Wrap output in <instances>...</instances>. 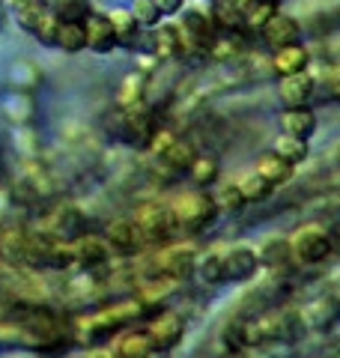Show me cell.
Wrapping results in <instances>:
<instances>
[{"label": "cell", "mask_w": 340, "mask_h": 358, "mask_svg": "<svg viewBox=\"0 0 340 358\" xmlns=\"http://www.w3.org/2000/svg\"><path fill=\"white\" fill-rule=\"evenodd\" d=\"M179 30H183V42H185V54L188 57H209L212 42L218 39V24H215L212 15V3H185L183 13H179ZM183 54V57H185Z\"/></svg>", "instance_id": "1"}, {"label": "cell", "mask_w": 340, "mask_h": 358, "mask_svg": "<svg viewBox=\"0 0 340 358\" xmlns=\"http://www.w3.org/2000/svg\"><path fill=\"white\" fill-rule=\"evenodd\" d=\"M194 266H197V251L191 245H162V251H155L146 260V281H153V278L185 281L188 275H194Z\"/></svg>", "instance_id": "2"}, {"label": "cell", "mask_w": 340, "mask_h": 358, "mask_svg": "<svg viewBox=\"0 0 340 358\" xmlns=\"http://www.w3.org/2000/svg\"><path fill=\"white\" fill-rule=\"evenodd\" d=\"M170 209H173V215H176L179 230H191V233L206 230L209 224L215 221V215H218V206H215L212 194L200 192V188L179 194L173 203H170Z\"/></svg>", "instance_id": "3"}, {"label": "cell", "mask_w": 340, "mask_h": 358, "mask_svg": "<svg viewBox=\"0 0 340 358\" xmlns=\"http://www.w3.org/2000/svg\"><path fill=\"white\" fill-rule=\"evenodd\" d=\"M292 260L302 266H320L332 257V230L323 224H304L290 236Z\"/></svg>", "instance_id": "4"}, {"label": "cell", "mask_w": 340, "mask_h": 358, "mask_svg": "<svg viewBox=\"0 0 340 358\" xmlns=\"http://www.w3.org/2000/svg\"><path fill=\"white\" fill-rule=\"evenodd\" d=\"M134 221H138L143 245H170L179 230L170 203H146L138 215H134Z\"/></svg>", "instance_id": "5"}, {"label": "cell", "mask_w": 340, "mask_h": 358, "mask_svg": "<svg viewBox=\"0 0 340 358\" xmlns=\"http://www.w3.org/2000/svg\"><path fill=\"white\" fill-rule=\"evenodd\" d=\"M150 331V338L155 343V352H167L173 350V346L183 343L185 338V317L176 310H162L158 317H153V322L146 326Z\"/></svg>", "instance_id": "6"}, {"label": "cell", "mask_w": 340, "mask_h": 358, "mask_svg": "<svg viewBox=\"0 0 340 358\" xmlns=\"http://www.w3.org/2000/svg\"><path fill=\"white\" fill-rule=\"evenodd\" d=\"M260 272V254L251 245H233L224 251V278L233 284L254 281Z\"/></svg>", "instance_id": "7"}, {"label": "cell", "mask_w": 340, "mask_h": 358, "mask_svg": "<svg viewBox=\"0 0 340 358\" xmlns=\"http://www.w3.org/2000/svg\"><path fill=\"white\" fill-rule=\"evenodd\" d=\"M313 93H316V78L311 72L287 75L278 84V99L283 108H308Z\"/></svg>", "instance_id": "8"}, {"label": "cell", "mask_w": 340, "mask_h": 358, "mask_svg": "<svg viewBox=\"0 0 340 358\" xmlns=\"http://www.w3.org/2000/svg\"><path fill=\"white\" fill-rule=\"evenodd\" d=\"M260 33H263V42L269 45L271 51H281V48H287V45H299L302 42V24L287 13H275L271 21Z\"/></svg>", "instance_id": "9"}, {"label": "cell", "mask_w": 340, "mask_h": 358, "mask_svg": "<svg viewBox=\"0 0 340 358\" xmlns=\"http://www.w3.org/2000/svg\"><path fill=\"white\" fill-rule=\"evenodd\" d=\"M150 51H153L155 60H179L183 57L185 42H183V30H179V24H158V27H153Z\"/></svg>", "instance_id": "10"}, {"label": "cell", "mask_w": 340, "mask_h": 358, "mask_svg": "<svg viewBox=\"0 0 340 358\" xmlns=\"http://www.w3.org/2000/svg\"><path fill=\"white\" fill-rule=\"evenodd\" d=\"M105 239H108L113 254H134L143 245L141 230H138V221H134V218H117V221H111L108 230H105Z\"/></svg>", "instance_id": "11"}, {"label": "cell", "mask_w": 340, "mask_h": 358, "mask_svg": "<svg viewBox=\"0 0 340 358\" xmlns=\"http://www.w3.org/2000/svg\"><path fill=\"white\" fill-rule=\"evenodd\" d=\"M84 30H87V48L93 54H111L117 45V33H113V24L105 13H93L84 21Z\"/></svg>", "instance_id": "12"}, {"label": "cell", "mask_w": 340, "mask_h": 358, "mask_svg": "<svg viewBox=\"0 0 340 358\" xmlns=\"http://www.w3.org/2000/svg\"><path fill=\"white\" fill-rule=\"evenodd\" d=\"M111 245L105 236H78L72 242V260L75 266H81V268H96L101 263H108V257H111Z\"/></svg>", "instance_id": "13"}, {"label": "cell", "mask_w": 340, "mask_h": 358, "mask_svg": "<svg viewBox=\"0 0 340 358\" xmlns=\"http://www.w3.org/2000/svg\"><path fill=\"white\" fill-rule=\"evenodd\" d=\"M302 322L304 329H332L340 317V301L334 296H320L302 308Z\"/></svg>", "instance_id": "14"}, {"label": "cell", "mask_w": 340, "mask_h": 358, "mask_svg": "<svg viewBox=\"0 0 340 358\" xmlns=\"http://www.w3.org/2000/svg\"><path fill=\"white\" fill-rule=\"evenodd\" d=\"M111 352H113V358H153L155 343L146 329H129L113 341Z\"/></svg>", "instance_id": "15"}, {"label": "cell", "mask_w": 340, "mask_h": 358, "mask_svg": "<svg viewBox=\"0 0 340 358\" xmlns=\"http://www.w3.org/2000/svg\"><path fill=\"white\" fill-rule=\"evenodd\" d=\"M311 69V51L304 45H287L271 54V72L278 78H287V75H299V72H308Z\"/></svg>", "instance_id": "16"}, {"label": "cell", "mask_w": 340, "mask_h": 358, "mask_svg": "<svg viewBox=\"0 0 340 358\" xmlns=\"http://www.w3.org/2000/svg\"><path fill=\"white\" fill-rule=\"evenodd\" d=\"M155 159L162 162V167H167L170 173H188V167L194 164V159H197V150H194V143L191 141L173 138L162 152L155 155Z\"/></svg>", "instance_id": "17"}, {"label": "cell", "mask_w": 340, "mask_h": 358, "mask_svg": "<svg viewBox=\"0 0 340 358\" xmlns=\"http://www.w3.org/2000/svg\"><path fill=\"white\" fill-rule=\"evenodd\" d=\"M111 24H113V33H117V45L122 48H134V45H141V36H143V27L138 24V18L132 15V9H111L108 13Z\"/></svg>", "instance_id": "18"}, {"label": "cell", "mask_w": 340, "mask_h": 358, "mask_svg": "<svg viewBox=\"0 0 340 358\" xmlns=\"http://www.w3.org/2000/svg\"><path fill=\"white\" fill-rule=\"evenodd\" d=\"M271 152H278L283 162H290L292 167L304 164L311 159V141L308 138H296V134L281 131L275 141H271Z\"/></svg>", "instance_id": "19"}, {"label": "cell", "mask_w": 340, "mask_h": 358, "mask_svg": "<svg viewBox=\"0 0 340 358\" xmlns=\"http://www.w3.org/2000/svg\"><path fill=\"white\" fill-rule=\"evenodd\" d=\"M281 129L287 134H296V138H313L316 131V114L311 108H287L281 114Z\"/></svg>", "instance_id": "20"}, {"label": "cell", "mask_w": 340, "mask_h": 358, "mask_svg": "<svg viewBox=\"0 0 340 358\" xmlns=\"http://www.w3.org/2000/svg\"><path fill=\"white\" fill-rule=\"evenodd\" d=\"M212 15L221 33H245L242 6H236L233 0H212Z\"/></svg>", "instance_id": "21"}, {"label": "cell", "mask_w": 340, "mask_h": 358, "mask_svg": "<svg viewBox=\"0 0 340 358\" xmlns=\"http://www.w3.org/2000/svg\"><path fill=\"white\" fill-rule=\"evenodd\" d=\"M84 233V215L78 209H72V206H66V209H60L54 215V227H51V236H57V239H66V242H75L78 236Z\"/></svg>", "instance_id": "22"}, {"label": "cell", "mask_w": 340, "mask_h": 358, "mask_svg": "<svg viewBox=\"0 0 340 358\" xmlns=\"http://www.w3.org/2000/svg\"><path fill=\"white\" fill-rule=\"evenodd\" d=\"M260 254V266H269V268H281L292 260V248H290V239H281V236H271L257 248Z\"/></svg>", "instance_id": "23"}, {"label": "cell", "mask_w": 340, "mask_h": 358, "mask_svg": "<svg viewBox=\"0 0 340 358\" xmlns=\"http://www.w3.org/2000/svg\"><path fill=\"white\" fill-rule=\"evenodd\" d=\"M257 171L263 173L275 188H278V185H287L290 179H292V164H290V162H283L281 155H278V152H271V150L257 162Z\"/></svg>", "instance_id": "24"}, {"label": "cell", "mask_w": 340, "mask_h": 358, "mask_svg": "<svg viewBox=\"0 0 340 358\" xmlns=\"http://www.w3.org/2000/svg\"><path fill=\"white\" fill-rule=\"evenodd\" d=\"M194 275L200 278L203 284H224V251H206L197 257V266H194Z\"/></svg>", "instance_id": "25"}, {"label": "cell", "mask_w": 340, "mask_h": 358, "mask_svg": "<svg viewBox=\"0 0 340 358\" xmlns=\"http://www.w3.org/2000/svg\"><path fill=\"white\" fill-rule=\"evenodd\" d=\"M57 48L66 54H78L87 48V30L84 21H60V33H57Z\"/></svg>", "instance_id": "26"}, {"label": "cell", "mask_w": 340, "mask_h": 358, "mask_svg": "<svg viewBox=\"0 0 340 358\" xmlns=\"http://www.w3.org/2000/svg\"><path fill=\"white\" fill-rule=\"evenodd\" d=\"M3 3L9 6V13H13V18L18 21V27H24L27 33L36 27V21L42 18L45 9H48L42 0H3Z\"/></svg>", "instance_id": "27"}, {"label": "cell", "mask_w": 340, "mask_h": 358, "mask_svg": "<svg viewBox=\"0 0 340 358\" xmlns=\"http://www.w3.org/2000/svg\"><path fill=\"white\" fill-rule=\"evenodd\" d=\"M143 93H146V78L141 72H132V75L122 78V84L117 90V105L122 110H129V108L143 102Z\"/></svg>", "instance_id": "28"}, {"label": "cell", "mask_w": 340, "mask_h": 358, "mask_svg": "<svg viewBox=\"0 0 340 358\" xmlns=\"http://www.w3.org/2000/svg\"><path fill=\"white\" fill-rule=\"evenodd\" d=\"M212 200H215V206H218V212H242L245 206H248V200H245V194H242V188H239V182H224V185H218L215 188V194H212Z\"/></svg>", "instance_id": "29"}, {"label": "cell", "mask_w": 340, "mask_h": 358, "mask_svg": "<svg viewBox=\"0 0 340 358\" xmlns=\"http://www.w3.org/2000/svg\"><path fill=\"white\" fill-rule=\"evenodd\" d=\"M239 188H242V194H245L248 203H260V200H266L271 192H275V185H271L269 179L257 171V167L239 179Z\"/></svg>", "instance_id": "30"}, {"label": "cell", "mask_w": 340, "mask_h": 358, "mask_svg": "<svg viewBox=\"0 0 340 358\" xmlns=\"http://www.w3.org/2000/svg\"><path fill=\"white\" fill-rule=\"evenodd\" d=\"M242 51H245L242 33H218V39H215L212 48H209V57H215V60H236Z\"/></svg>", "instance_id": "31"}, {"label": "cell", "mask_w": 340, "mask_h": 358, "mask_svg": "<svg viewBox=\"0 0 340 358\" xmlns=\"http://www.w3.org/2000/svg\"><path fill=\"white\" fill-rule=\"evenodd\" d=\"M278 13V6L275 3H269V0H251L245 9H242V15H245V30H263L271 15Z\"/></svg>", "instance_id": "32"}, {"label": "cell", "mask_w": 340, "mask_h": 358, "mask_svg": "<svg viewBox=\"0 0 340 358\" xmlns=\"http://www.w3.org/2000/svg\"><path fill=\"white\" fill-rule=\"evenodd\" d=\"M188 173H191V179H194V185L203 188V185H212L215 179H218L221 164H218L215 155H200L197 152V159H194V164L188 167Z\"/></svg>", "instance_id": "33"}, {"label": "cell", "mask_w": 340, "mask_h": 358, "mask_svg": "<svg viewBox=\"0 0 340 358\" xmlns=\"http://www.w3.org/2000/svg\"><path fill=\"white\" fill-rule=\"evenodd\" d=\"M51 13H57L60 21H87L96 9L90 0H54Z\"/></svg>", "instance_id": "34"}, {"label": "cell", "mask_w": 340, "mask_h": 358, "mask_svg": "<svg viewBox=\"0 0 340 358\" xmlns=\"http://www.w3.org/2000/svg\"><path fill=\"white\" fill-rule=\"evenodd\" d=\"M30 33L36 36V42L57 48V33H60V18H57V13H51V9H45L42 18L36 21V27H33Z\"/></svg>", "instance_id": "35"}, {"label": "cell", "mask_w": 340, "mask_h": 358, "mask_svg": "<svg viewBox=\"0 0 340 358\" xmlns=\"http://www.w3.org/2000/svg\"><path fill=\"white\" fill-rule=\"evenodd\" d=\"M129 9H132V15L138 18V24L141 27H150V30L162 24V18H164L162 9L155 6V0H132Z\"/></svg>", "instance_id": "36"}, {"label": "cell", "mask_w": 340, "mask_h": 358, "mask_svg": "<svg viewBox=\"0 0 340 358\" xmlns=\"http://www.w3.org/2000/svg\"><path fill=\"white\" fill-rule=\"evenodd\" d=\"M221 343L227 350H245L248 341H245V320H230L227 326L221 329Z\"/></svg>", "instance_id": "37"}, {"label": "cell", "mask_w": 340, "mask_h": 358, "mask_svg": "<svg viewBox=\"0 0 340 358\" xmlns=\"http://www.w3.org/2000/svg\"><path fill=\"white\" fill-rule=\"evenodd\" d=\"M155 6L162 9V15H179L183 13V6H185V0H155Z\"/></svg>", "instance_id": "38"}, {"label": "cell", "mask_w": 340, "mask_h": 358, "mask_svg": "<svg viewBox=\"0 0 340 358\" xmlns=\"http://www.w3.org/2000/svg\"><path fill=\"white\" fill-rule=\"evenodd\" d=\"M328 96L337 99V102H340V69H334V72H332V78H328Z\"/></svg>", "instance_id": "39"}, {"label": "cell", "mask_w": 340, "mask_h": 358, "mask_svg": "<svg viewBox=\"0 0 340 358\" xmlns=\"http://www.w3.org/2000/svg\"><path fill=\"white\" fill-rule=\"evenodd\" d=\"M332 257L340 260V230H332Z\"/></svg>", "instance_id": "40"}, {"label": "cell", "mask_w": 340, "mask_h": 358, "mask_svg": "<svg viewBox=\"0 0 340 358\" xmlns=\"http://www.w3.org/2000/svg\"><path fill=\"white\" fill-rule=\"evenodd\" d=\"M87 358H113L111 350H93V352H87Z\"/></svg>", "instance_id": "41"}, {"label": "cell", "mask_w": 340, "mask_h": 358, "mask_svg": "<svg viewBox=\"0 0 340 358\" xmlns=\"http://www.w3.org/2000/svg\"><path fill=\"white\" fill-rule=\"evenodd\" d=\"M325 358H340V338L334 341V346H332V352H328Z\"/></svg>", "instance_id": "42"}, {"label": "cell", "mask_w": 340, "mask_h": 358, "mask_svg": "<svg viewBox=\"0 0 340 358\" xmlns=\"http://www.w3.org/2000/svg\"><path fill=\"white\" fill-rule=\"evenodd\" d=\"M233 3H236V6H242V9H245L248 3H251V0H233Z\"/></svg>", "instance_id": "43"}, {"label": "cell", "mask_w": 340, "mask_h": 358, "mask_svg": "<svg viewBox=\"0 0 340 358\" xmlns=\"http://www.w3.org/2000/svg\"><path fill=\"white\" fill-rule=\"evenodd\" d=\"M269 3H275V6H281V3H283V0H269Z\"/></svg>", "instance_id": "44"}, {"label": "cell", "mask_w": 340, "mask_h": 358, "mask_svg": "<svg viewBox=\"0 0 340 358\" xmlns=\"http://www.w3.org/2000/svg\"><path fill=\"white\" fill-rule=\"evenodd\" d=\"M3 230H6V227H3V224H0V239H3Z\"/></svg>", "instance_id": "45"}, {"label": "cell", "mask_w": 340, "mask_h": 358, "mask_svg": "<svg viewBox=\"0 0 340 358\" xmlns=\"http://www.w3.org/2000/svg\"><path fill=\"white\" fill-rule=\"evenodd\" d=\"M69 358H87V355H69Z\"/></svg>", "instance_id": "46"}]
</instances>
